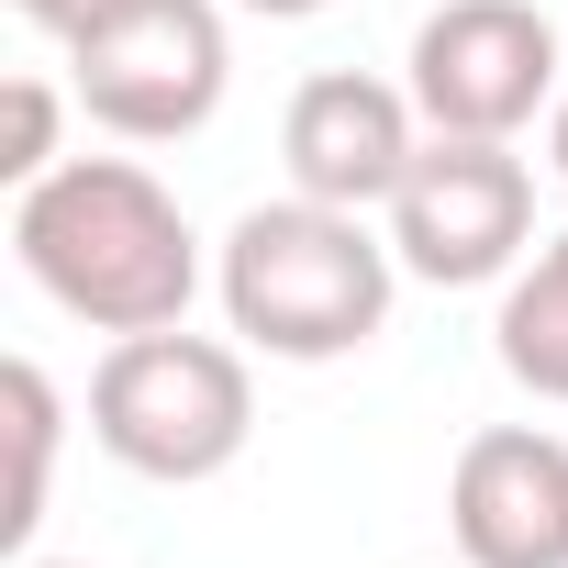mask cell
<instances>
[{
	"instance_id": "cell-1",
	"label": "cell",
	"mask_w": 568,
	"mask_h": 568,
	"mask_svg": "<svg viewBox=\"0 0 568 568\" xmlns=\"http://www.w3.org/2000/svg\"><path fill=\"white\" fill-rule=\"evenodd\" d=\"M12 256L23 278L90 335H156L190 324L201 291V234L134 156H68L12 201Z\"/></svg>"
},
{
	"instance_id": "cell-2",
	"label": "cell",
	"mask_w": 568,
	"mask_h": 568,
	"mask_svg": "<svg viewBox=\"0 0 568 568\" xmlns=\"http://www.w3.org/2000/svg\"><path fill=\"white\" fill-rule=\"evenodd\" d=\"M390 291H402V256H390V234H368V212L291 190L223 234V324L278 368L357 357L390 324Z\"/></svg>"
},
{
	"instance_id": "cell-3",
	"label": "cell",
	"mask_w": 568,
	"mask_h": 568,
	"mask_svg": "<svg viewBox=\"0 0 568 568\" xmlns=\"http://www.w3.org/2000/svg\"><path fill=\"white\" fill-rule=\"evenodd\" d=\"M245 435H256V379H245V346L223 335H190V324L112 335V357L90 368V446L156 490L223 479Z\"/></svg>"
},
{
	"instance_id": "cell-4",
	"label": "cell",
	"mask_w": 568,
	"mask_h": 568,
	"mask_svg": "<svg viewBox=\"0 0 568 568\" xmlns=\"http://www.w3.org/2000/svg\"><path fill=\"white\" fill-rule=\"evenodd\" d=\"M234 45L212 0H101V12L68 34V90L101 134L123 145H179L223 112Z\"/></svg>"
},
{
	"instance_id": "cell-5",
	"label": "cell",
	"mask_w": 568,
	"mask_h": 568,
	"mask_svg": "<svg viewBox=\"0 0 568 568\" xmlns=\"http://www.w3.org/2000/svg\"><path fill=\"white\" fill-rule=\"evenodd\" d=\"M535 245V168L490 134H424L413 179L390 190V256L402 278H435V291H479V278H513Z\"/></svg>"
},
{
	"instance_id": "cell-6",
	"label": "cell",
	"mask_w": 568,
	"mask_h": 568,
	"mask_svg": "<svg viewBox=\"0 0 568 568\" xmlns=\"http://www.w3.org/2000/svg\"><path fill=\"white\" fill-rule=\"evenodd\" d=\"M413 112L424 134H490L513 145L535 112H557V23L535 0H446L413 34Z\"/></svg>"
},
{
	"instance_id": "cell-7",
	"label": "cell",
	"mask_w": 568,
	"mask_h": 568,
	"mask_svg": "<svg viewBox=\"0 0 568 568\" xmlns=\"http://www.w3.org/2000/svg\"><path fill=\"white\" fill-rule=\"evenodd\" d=\"M413 156H424V112H413V90H390L368 68H324L278 112V168H291V190L335 201V212H390Z\"/></svg>"
},
{
	"instance_id": "cell-8",
	"label": "cell",
	"mask_w": 568,
	"mask_h": 568,
	"mask_svg": "<svg viewBox=\"0 0 568 568\" xmlns=\"http://www.w3.org/2000/svg\"><path fill=\"white\" fill-rule=\"evenodd\" d=\"M446 535L468 568H568V446L546 424H479L446 479Z\"/></svg>"
},
{
	"instance_id": "cell-9",
	"label": "cell",
	"mask_w": 568,
	"mask_h": 568,
	"mask_svg": "<svg viewBox=\"0 0 568 568\" xmlns=\"http://www.w3.org/2000/svg\"><path fill=\"white\" fill-rule=\"evenodd\" d=\"M490 357L513 390L535 402H568V223L501 278V313H490Z\"/></svg>"
},
{
	"instance_id": "cell-10",
	"label": "cell",
	"mask_w": 568,
	"mask_h": 568,
	"mask_svg": "<svg viewBox=\"0 0 568 568\" xmlns=\"http://www.w3.org/2000/svg\"><path fill=\"white\" fill-rule=\"evenodd\" d=\"M0 390H12V513H0V546L12 557H34V524H45V479H57V379L34 368V357H12L0 368Z\"/></svg>"
},
{
	"instance_id": "cell-11",
	"label": "cell",
	"mask_w": 568,
	"mask_h": 568,
	"mask_svg": "<svg viewBox=\"0 0 568 568\" xmlns=\"http://www.w3.org/2000/svg\"><path fill=\"white\" fill-rule=\"evenodd\" d=\"M45 168H68L57 156V79H12V134H0V179H12V190H34Z\"/></svg>"
},
{
	"instance_id": "cell-12",
	"label": "cell",
	"mask_w": 568,
	"mask_h": 568,
	"mask_svg": "<svg viewBox=\"0 0 568 568\" xmlns=\"http://www.w3.org/2000/svg\"><path fill=\"white\" fill-rule=\"evenodd\" d=\"M12 12H23L34 34H57V45H68V34H79V23L101 12V0H12Z\"/></svg>"
},
{
	"instance_id": "cell-13",
	"label": "cell",
	"mask_w": 568,
	"mask_h": 568,
	"mask_svg": "<svg viewBox=\"0 0 568 568\" xmlns=\"http://www.w3.org/2000/svg\"><path fill=\"white\" fill-rule=\"evenodd\" d=\"M234 12H267V23H313V12H335V0H234Z\"/></svg>"
},
{
	"instance_id": "cell-14",
	"label": "cell",
	"mask_w": 568,
	"mask_h": 568,
	"mask_svg": "<svg viewBox=\"0 0 568 568\" xmlns=\"http://www.w3.org/2000/svg\"><path fill=\"white\" fill-rule=\"evenodd\" d=\"M546 168L568 179V90H557V112H546Z\"/></svg>"
},
{
	"instance_id": "cell-15",
	"label": "cell",
	"mask_w": 568,
	"mask_h": 568,
	"mask_svg": "<svg viewBox=\"0 0 568 568\" xmlns=\"http://www.w3.org/2000/svg\"><path fill=\"white\" fill-rule=\"evenodd\" d=\"M12 568H90V557H12Z\"/></svg>"
}]
</instances>
